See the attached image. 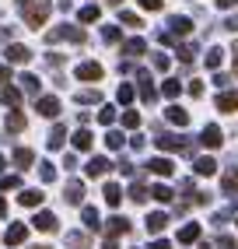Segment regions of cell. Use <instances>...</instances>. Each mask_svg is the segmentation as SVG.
Instances as JSON below:
<instances>
[{
  "label": "cell",
  "instance_id": "obj_2",
  "mask_svg": "<svg viewBox=\"0 0 238 249\" xmlns=\"http://www.w3.org/2000/svg\"><path fill=\"white\" fill-rule=\"evenodd\" d=\"M49 11H53V4H49V0H35V4L25 7V21H28L32 28H39V25H46Z\"/></svg>",
  "mask_w": 238,
  "mask_h": 249
},
{
  "label": "cell",
  "instance_id": "obj_19",
  "mask_svg": "<svg viewBox=\"0 0 238 249\" xmlns=\"http://www.w3.org/2000/svg\"><path fill=\"white\" fill-rule=\"evenodd\" d=\"M217 109H221V112H238V95H235V91L217 95Z\"/></svg>",
  "mask_w": 238,
  "mask_h": 249
},
{
  "label": "cell",
  "instance_id": "obj_48",
  "mask_svg": "<svg viewBox=\"0 0 238 249\" xmlns=\"http://www.w3.org/2000/svg\"><path fill=\"white\" fill-rule=\"evenodd\" d=\"M144 11H161V0H140Z\"/></svg>",
  "mask_w": 238,
  "mask_h": 249
},
{
  "label": "cell",
  "instance_id": "obj_22",
  "mask_svg": "<svg viewBox=\"0 0 238 249\" xmlns=\"http://www.w3.org/2000/svg\"><path fill=\"white\" fill-rule=\"evenodd\" d=\"M18 200L25 204V207H42V200H46V193H39V190H25Z\"/></svg>",
  "mask_w": 238,
  "mask_h": 249
},
{
  "label": "cell",
  "instance_id": "obj_15",
  "mask_svg": "<svg viewBox=\"0 0 238 249\" xmlns=\"http://www.w3.org/2000/svg\"><path fill=\"white\" fill-rule=\"evenodd\" d=\"M14 165H18V169H32V165H35V151H32V147H18V151H14Z\"/></svg>",
  "mask_w": 238,
  "mask_h": 249
},
{
  "label": "cell",
  "instance_id": "obj_46",
  "mask_svg": "<svg viewBox=\"0 0 238 249\" xmlns=\"http://www.w3.org/2000/svg\"><path fill=\"white\" fill-rule=\"evenodd\" d=\"M179 56H182L186 63H189V60L196 56V46H179Z\"/></svg>",
  "mask_w": 238,
  "mask_h": 249
},
{
  "label": "cell",
  "instance_id": "obj_38",
  "mask_svg": "<svg viewBox=\"0 0 238 249\" xmlns=\"http://www.w3.org/2000/svg\"><path fill=\"white\" fill-rule=\"evenodd\" d=\"M105 147H109V151H119V147H123V134H119V130H109V134H105Z\"/></svg>",
  "mask_w": 238,
  "mask_h": 249
},
{
  "label": "cell",
  "instance_id": "obj_60",
  "mask_svg": "<svg viewBox=\"0 0 238 249\" xmlns=\"http://www.w3.org/2000/svg\"><path fill=\"white\" fill-rule=\"evenodd\" d=\"M109 4H123V0H109Z\"/></svg>",
  "mask_w": 238,
  "mask_h": 249
},
{
  "label": "cell",
  "instance_id": "obj_59",
  "mask_svg": "<svg viewBox=\"0 0 238 249\" xmlns=\"http://www.w3.org/2000/svg\"><path fill=\"white\" fill-rule=\"evenodd\" d=\"M18 4H21V7H28V4H35V0H18Z\"/></svg>",
  "mask_w": 238,
  "mask_h": 249
},
{
  "label": "cell",
  "instance_id": "obj_45",
  "mask_svg": "<svg viewBox=\"0 0 238 249\" xmlns=\"http://www.w3.org/2000/svg\"><path fill=\"white\" fill-rule=\"evenodd\" d=\"M179 91H182V85H179V81H165V95H168V98H175Z\"/></svg>",
  "mask_w": 238,
  "mask_h": 249
},
{
  "label": "cell",
  "instance_id": "obj_37",
  "mask_svg": "<svg viewBox=\"0 0 238 249\" xmlns=\"http://www.w3.org/2000/svg\"><path fill=\"white\" fill-rule=\"evenodd\" d=\"M39 179H42V182H53V179H56L53 161H39Z\"/></svg>",
  "mask_w": 238,
  "mask_h": 249
},
{
  "label": "cell",
  "instance_id": "obj_25",
  "mask_svg": "<svg viewBox=\"0 0 238 249\" xmlns=\"http://www.w3.org/2000/svg\"><path fill=\"white\" fill-rule=\"evenodd\" d=\"M63 141H67V126H63V123H56V126H53V134H49V147H53V151H60Z\"/></svg>",
  "mask_w": 238,
  "mask_h": 249
},
{
  "label": "cell",
  "instance_id": "obj_6",
  "mask_svg": "<svg viewBox=\"0 0 238 249\" xmlns=\"http://www.w3.org/2000/svg\"><path fill=\"white\" fill-rule=\"evenodd\" d=\"M158 147H161V151H193V144H189V141H182V137H172V134L158 137Z\"/></svg>",
  "mask_w": 238,
  "mask_h": 249
},
{
  "label": "cell",
  "instance_id": "obj_36",
  "mask_svg": "<svg viewBox=\"0 0 238 249\" xmlns=\"http://www.w3.org/2000/svg\"><path fill=\"white\" fill-rule=\"evenodd\" d=\"M151 196H154V200H161V204H168V200H172V190H168L165 182H158V186H151Z\"/></svg>",
  "mask_w": 238,
  "mask_h": 249
},
{
  "label": "cell",
  "instance_id": "obj_4",
  "mask_svg": "<svg viewBox=\"0 0 238 249\" xmlns=\"http://www.w3.org/2000/svg\"><path fill=\"white\" fill-rule=\"evenodd\" d=\"M4 56H7V63H28V60H32V49L21 46V42H11V46L4 49Z\"/></svg>",
  "mask_w": 238,
  "mask_h": 249
},
{
  "label": "cell",
  "instance_id": "obj_26",
  "mask_svg": "<svg viewBox=\"0 0 238 249\" xmlns=\"http://www.w3.org/2000/svg\"><path fill=\"white\" fill-rule=\"evenodd\" d=\"M165 116H168V123H175V126H186V123H189V112H186V109H179V106H172Z\"/></svg>",
  "mask_w": 238,
  "mask_h": 249
},
{
  "label": "cell",
  "instance_id": "obj_56",
  "mask_svg": "<svg viewBox=\"0 0 238 249\" xmlns=\"http://www.w3.org/2000/svg\"><path fill=\"white\" fill-rule=\"evenodd\" d=\"M7 39H11V32H7V28H0V42H7Z\"/></svg>",
  "mask_w": 238,
  "mask_h": 249
},
{
  "label": "cell",
  "instance_id": "obj_49",
  "mask_svg": "<svg viewBox=\"0 0 238 249\" xmlns=\"http://www.w3.org/2000/svg\"><path fill=\"white\" fill-rule=\"evenodd\" d=\"M154 67H158V71H168V56H165V53L154 56Z\"/></svg>",
  "mask_w": 238,
  "mask_h": 249
},
{
  "label": "cell",
  "instance_id": "obj_50",
  "mask_svg": "<svg viewBox=\"0 0 238 249\" xmlns=\"http://www.w3.org/2000/svg\"><path fill=\"white\" fill-rule=\"evenodd\" d=\"M221 246H224V249H238V239H231V235H221Z\"/></svg>",
  "mask_w": 238,
  "mask_h": 249
},
{
  "label": "cell",
  "instance_id": "obj_10",
  "mask_svg": "<svg viewBox=\"0 0 238 249\" xmlns=\"http://www.w3.org/2000/svg\"><path fill=\"white\" fill-rule=\"evenodd\" d=\"M32 225H35L39 231H56V214L53 211H39L35 218H32Z\"/></svg>",
  "mask_w": 238,
  "mask_h": 249
},
{
  "label": "cell",
  "instance_id": "obj_12",
  "mask_svg": "<svg viewBox=\"0 0 238 249\" xmlns=\"http://www.w3.org/2000/svg\"><path fill=\"white\" fill-rule=\"evenodd\" d=\"M200 141L203 144H207V147H221V144H224V137H221V126H203V134H200Z\"/></svg>",
  "mask_w": 238,
  "mask_h": 249
},
{
  "label": "cell",
  "instance_id": "obj_11",
  "mask_svg": "<svg viewBox=\"0 0 238 249\" xmlns=\"http://www.w3.org/2000/svg\"><path fill=\"white\" fill-rule=\"evenodd\" d=\"M4 126H7V134H21V130H25V112H18V109H7V120H4Z\"/></svg>",
  "mask_w": 238,
  "mask_h": 249
},
{
  "label": "cell",
  "instance_id": "obj_27",
  "mask_svg": "<svg viewBox=\"0 0 238 249\" xmlns=\"http://www.w3.org/2000/svg\"><path fill=\"white\" fill-rule=\"evenodd\" d=\"M77 18H81L84 25H91V21H98V18H102V7H98V4H88V7H81Z\"/></svg>",
  "mask_w": 238,
  "mask_h": 249
},
{
  "label": "cell",
  "instance_id": "obj_40",
  "mask_svg": "<svg viewBox=\"0 0 238 249\" xmlns=\"http://www.w3.org/2000/svg\"><path fill=\"white\" fill-rule=\"evenodd\" d=\"M123 126H126V130H137V126H140V112H133V109L123 112Z\"/></svg>",
  "mask_w": 238,
  "mask_h": 249
},
{
  "label": "cell",
  "instance_id": "obj_31",
  "mask_svg": "<svg viewBox=\"0 0 238 249\" xmlns=\"http://www.w3.org/2000/svg\"><path fill=\"white\" fill-rule=\"evenodd\" d=\"M67 246L70 249H88V235H84V231H67Z\"/></svg>",
  "mask_w": 238,
  "mask_h": 249
},
{
  "label": "cell",
  "instance_id": "obj_20",
  "mask_svg": "<svg viewBox=\"0 0 238 249\" xmlns=\"http://www.w3.org/2000/svg\"><path fill=\"white\" fill-rule=\"evenodd\" d=\"M221 190H224L228 196H235V190H238V165H231V169L224 172V182H221Z\"/></svg>",
  "mask_w": 238,
  "mask_h": 249
},
{
  "label": "cell",
  "instance_id": "obj_28",
  "mask_svg": "<svg viewBox=\"0 0 238 249\" xmlns=\"http://www.w3.org/2000/svg\"><path fill=\"white\" fill-rule=\"evenodd\" d=\"M77 102L81 106H95V102H102V91L98 88H84V91H77Z\"/></svg>",
  "mask_w": 238,
  "mask_h": 249
},
{
  "label": "cell",
  "instance_id": "obj_61",
  "mask_svg": "<svg viewBox=\"0 0 238 249\" xmlns=\"http://www.w3.org/2000/svg\"><path fill=\"white\" fill-rule=\"evenodd\" d=\"M0 169H4V155H0Z\"/></svg>",
  "mask_w": 238,
  "mask_h": 249
},
{
  "label": "cell",
  "instance_id": "obj_9",
  "mask_svg": "<svg viewBox=\"0 0 238 249\" xmlns=\"http://www.w3.org/2000/svg\"><path fill=\"white\" fill-rule=\"evenodd\" d=\"M63 200H67V204H84V182H81V179H70V182H67Z\"/></svg>",
  "mask_w": 238,
  "mask_h": 249
},
{
  "label": "cell",
  "instance_id": "obj_54",
  "mask_svg": "<svg viewBox=\"0 0 238 249\" xmlns=\"http://www.w3.org/2000/svg\"><path fill=\"white\" fill-rule=\"evenodd\" d=\"M0 218H7V200L0 196Z\"/></svg>",
  "mask_w": 238,
  "mask_h": 249
},
{
  "label": "cell",
  "instance_id": "obj_53",
  "mask_svg": "<svg viewBox=\"0 0 238 249\" xmlns=\"http://www.w3.org/2000/svg\"><path fill=\"white\" fill-rule=\"evenodd\" d=\"M224 28H228V32H238V18H228V21H224Z\"/></svg>",
  "mask_w": 238,
  "mask_h": 249
},
{
  "label": "cell",
  "instance_id": "obj_13",
  "mask_svg": "<svg viewBox=\"0 0 238 249\" xmlns=\"http://www.w3.org/2000/svg\"><path fill=\"white\" fill-rule=\"evenodd\" d=\"M130 231V221L123 218V214H116V218H109V239H119Z\"/></svg>",
  "mask_w": 238,
  "mask_h": 249
},
{
  "label": "cell",
  "instance_id": "obj_35",
  "mask_svg": "<svg viewBox=\"0 0 238 249\" xmlns=\"http://www.w3.org/2000/svg\"><path fill=\"white\" fill-rule=\"evenodd\" d=\"M147 193H151V190L144 186V182H133V186H130V200H133V204H144Z\"/></svg>",
  "mask_w": 238,
  "mask_h": 249
},
{
  "label": "cell",
  "instance_id": "obj_32",
  "mask_svg": "<svg viewBox=\"0 0 238 249\" xmlns=\"http://www.w3.org/2000/svg\"><path fill=\"white\" fill-rule=\"evenodd\" d=\"M18 81H21V88H25L28 95H35V98H39V77H35V74H21Z\"/></svg>",
  "mask_w": 238,
  "mask_h": 249
},
{
  "label": "cell",
  "instance_id": "obj_58",
  "mask_svg": "<svg viewBox=\"0 0 238 249\" xmlns=\"http://www.w3.org/2000/svg\"><path fill=\"white\" fill-rule=\"evenodd\" d=\"M217 4H221V7H231V4H238V0H217Z\"/></svg>",
  "mask_w": 238,
  "mask_h": 249
},
{
  "label": "cell",
  "instance_id": "obj_17",
  "mask_svg": "<svg viewBox=\"0 0 238 249\" xmlns=\"http://www.w3.org/2000/svg\"><path fill=\"white\" fill-rule=\"evenodd\" d=\"M81 218H84V228H88V231H98L102 218H98V211H95V207H88V204H84V207H81Z\"/></svg>",
  "mask_w": 238,
  "mask_h": 249
},
{
  "label": "cell",
  "instance_id": "obj_8",
  "mask_svg": "<svg viewBox=\"0 0 238 249\" xmlns=\"http://www.w3.org/2000/svg\"><path fill=\"white\" fill-rule=\"evenodd\" d=\"M109 169H112V161H109V158H102V155H95V158H91L88 165H84V172H88L91 179H98V176H105Z\"/></svg>",
  "mask_w": 238,
  "mask_h": 249
},
{
  "label": "cell",
  "instance_id": "obj_52",
  "mask_svg": "<svg viewBox=\"0 0 238 249\" xmlns=\"http://www.w3.org/2000/svg\"><path fill=\"white\" fill-rule=\"evenodd\" d=\"M0 81H4V85L11 81V67H7V63H0Z\"/></svg>",
  "mask_w": 238,
  "mask_h": 249
},
{
  "label": "cell",
  "instance_id": "obj_41",
  "mask_svg": "<svg viewBox=\"0 0 238 249\" xmlns=\"http://www.w3.org/2000/svg\"><path fill=\"white\" fill-rule=\"evenodd\" d=\"M119 25H130V28H140V18H137V14H133V11H123V14H119Z\"/></svg>",
  "mask_w": 238,
  "mask_h": 249
},
{
  "label": "cell",
  "instance_id": "obj_1",
  "mask_svg": "<svg viewBox=\"0 0 238 249\" xmlns=\"http://www.w3.org/2000/svg\"><path fill=\"white\" fill-rule=\"evenodd\" d=\"M60 39L84 42L88 36H84V28H77V25H60V28H49V32H46V42H60Z\"/></svg>",
  "mask_w": 238,
  "mask_h": 249
},
{
  "label": "cell",
  "instance_id": "obj_3",
  "mask_svg": "<svg viewBox=\"0 0 238 249\" xmlns=\"http://www.w3.org/2000/svg\"><path fill=\"white\" fill-rule=\"evenodd\" d=\"M35 109H39V116H46V120H56L60 116V98L42 95V98H35Z\"/></svg>",
  "mask_w": 238,
  "mask_h": 249
},
{
  "label": "cell",
  "instance_id": "obj_7",
  "mask_svg": "<svg viewBox=\"0 0 238 249\" xmlns=\"http://www.w3.org/2000/svg\"><path fill=\"white\" fill-rule=\"evenodd\" d=\"M74 74H77V81H102V63L88 60V63H81Z\"/></svg>",
  "mask_w": 238,
  "mask_h": 249
},
{
  "label": "cell",
  "instance_id": "obj_23",
  "mask_svg": "<svg viewBox=\"0 0 238 249\" xmlns=\"http://www.w3.org/2000/svg\"><path fill=\"white\" fill-rule=\"evenodd\" d=\"M193 169H196V176H214V172H217V161H214V158H196Z\"/></svg>",
  "mask_w": 238,
  "mask_h": 249
},
{
  "label": "cell",
  "instance_id": "obj_42",
  "mask_svg": "<svg viewBox=\"0 0 238 249\" xmlns=\"http://www.w3.org/2000/svg\"><path fill=\"white\" fill-rule=\"evenodd\" d=\"M112 120H116V109H112V106H102V112H98V123H102V126H109Z\"/></svg>",
  "mask_w": 238,
  "mask_h": 249
},
{
  "label": "cell",
  "instance_id": "obj_24",
  "mask_svg": "<svg viewBox=\"0 0 238 249\" xmlns=\"http://www.w3.org/2000/svg\"><path fill=\"white\" fill-rule=\"evenodd\" d=\"M102 193H105V204L109 207H119V200H123V190H119L116 182H105V190H102Z\"/></svg>",
  "mask_w": 238,
  "mask_h": 249
},
{
  "label": "cell",
  "instance_id": "obj_57",
  "mask_svg": "<svg viewBox=\"0 0 238 249\" xmlns=\"http://www.w3.org/2000/svg\"><path fill=\"white\" fill-rule=\"evenodd\" d=\"M231 53H235V74H238V42H235V49H231Z\"/></svg>",
  "mask_w": 238,
  "mask_h": 249
},
{
  "label": "cell",
  "instance_id": "obj_62",
  "mask_svg": "<svg viewBox=\"0 0 238 249\" xmlns=\"http://www.w3.org/2000/svg\"><path fill=\"white\" fill-rule=\"evenodd\" d=\"M35 249H46V246H35Z\"/></svg>",
  "mask_w": 238,
  "mask_h": 249
},
{
  "label": "cell",
  "instance_id": "obj_29",
  "mask_svg": "<svg viewBox=\"0 0 238 249\" xmlns=\"http://www.w3.org/2000/svg\"><path fill=\"white\" fill-rule=\"evenodd\" d=\"M196 239H200V225H196V221L186 225V228L179 231V242H182V246H189V242H196Z\"/></svg>",
  "mask_w": 238,
  "mask_h": 249
},
{
  "label": "cell",
  "instance_id": "obj_43",
  "mask_svg": "<svg viewBox=\"0 0 238 249\" xmlns=\"http://www.w3.org/2000/svg\"><path fill=\"white\" fill-rule=\"evenodd\" d=\"M116 98H119V102H133V85H119V91H116Z\"/></svg>",
  "mask_w": 238,
  "mask_h": 249
},
{
  "label": "cell",
  "instance_id": "obj_30",
  "mask_svg": "<svg viewBox=\"0 0 238 249\" xmlns=\"http://www.w3.org/2000/svg\"><path fill=\"white\" fill-rule=\"evenodd\" d=\"M144 49H147L144 39H126V42H123V53H126V56H140Z\"/></svg>",
  "mask_w": 238,
  "mask_h": 249
},
{
  "label": "cell",
  "instance_id": "obj_16",
  "mask_svg": "<svg viewBox=\"0 0 238 249\" xmlns=\"http://www.w3.org/2000/svg\"><path fill=\"white\" fill-rule=\"evenodd\" d=\"M0 102H4L7 109H18V106H21V91L11 88V85H4V91H0Z\"/></svg>",
  "mask_w": 238,
  "mask_h": 249
},
{
  "label": "cell",
  "instance_id": "obj_18",
  "mask_svg": "<svg viewBox=\"0 0 238 249\" xmlns=\"http://www.w3.org/2000/svg\"><path fill=\"white\" fill-rule=\"evenodd\" d=\"M165 225H168V214L165 211H154V214H147V231H165Z\"/></svg>",
  "mask_w": 238,
  "mask_h": 249
},
{
  "label": "cell",
  "instance_id": "obj_14",
  "mask_svg": "<svg viewBox=\"0 0 238 249\" xmlns=\"http://www.w3.org/2000/svg\"><path fill=\"white\" fill-rule=\"evenodd\" d=\"M147 169L154 172V176H172L175 165H172V158H151V161H147Z\"/></svg>",
  "mask_w": 238,
  "mask_h": 249
},
{
  "label": "cell",
  "instance_id": "obj_39",
  "mask_svg": "<svg viewBox=\"0 0 238 249\" xmlns=\"http://www.w3.org/2000/svg\"><path fill=\"white\" fill-rule=\"evenodd\" d=\"M18 186H21V176H4V179H0V193L18 190Z\"/></svg>",
  "mask_w": 238,
  "mask_h": 249
},
{
  "label": "cell",
  "instance_id": "obj_5",
  "mask_svg": "<svg viewBox=\"0 0 238 249\" xmlns=\"http://www.w3.org/2000/svg\"><path fill=\"white\" fill-rule=\"evenodd\" d=\"M28 239V225H21V221H11V228L4 231V242L7 246H21Z\"/></svg>",
  "mask_w": 238,
  "mask_h": 249
},
{
  "label": "cell",
  "instance_id": "obj_47",
  "mask_svg": "<svg viewBox=\"0 0 238 249\" xmlns=\"http://www.w3.org/2000/svg\"><path fill=\"white\" fill-rule=\"evenodd\" d=\"M102 36H105V42H119V28H116V25H109L105 32H102Z\"/></svg>",
  "mask_w": 238,
  "mask_h": 249
},
{
  "label": "cell",
  "instance_id": "obj_33",
  "mask_svg": "<svg viewBox=\"0 0 238 249\" xmlns=\"http://www.w3.org/2000/svg\"><path fill=\"white\" fill-rule=\"evenodd\" d=\"M168 28H172V36H186L193 25H189V18H179V14H175V18L168 21Z\"/></svg>",
  "mask_w": 238,
  "mask_h": 249
},
{
  "label": "cell",
  "instance_id": "obj_21",
  "mask_svg": "<svg viewBox=\"0 0 238 249\" xmlns=\"http://www.w3.org/2000/svg\"><path fill=\"white\" fill-rule=\"evenodd\" d=\"M91 144H95L91 130H77V134H74V147H77V151H91Z\"/></svg>",
  "mask_w": 238,
  "mask_h": 249
},
{
  "label": "cell",
  "instance_id": "obj_34",
  "mask_svg": "<svg viewBox=\"0 0 238 249\" xmlns=\"http://www.w3.org/2000/svg\"><path fill=\"white\" fill-rule=\"evenodd\" d=\"M140 98L144 102H154V88H151V74L140 71Z\"/></svg>",
  "mask_w": 238,
  "mask_h": 249
},
{
  "label": "cell",
  "instance_id": "obj_44",
  "mask_svg": "<svg viewBox=\"0 0 238 249\" xmlns=\"http://www.w3.org/2000/svg\"><path fill=\"white\" fill-rule=\"evenodd\" d=\"M221 60H224V53H221V49H210V53H207V67L217 71V67H221Z\"/></svg>",
  "mask_w": 238,
  "mask_h": 249
},
{
  "label": "cell",
  "instance_id": "obj_55",
  "mask_svg": "<svg viewBox=\"0 0 238 249\" xmlns=\"http://www.w3.org/2000/svg\"><path fill=\"white\" fill-rule=\"evenodd\" d=\"M102 249H119V242H116V239H105V246H102Z\"/></svg>",
  "mask_w": 238,
  "mask_h": 249
},
{
  "label": "cell",
  "instance_id": "obj_51",
  "mask_svg": "<svg viewBox=\"0 0 238 249\" xmlns=\"http://www.w3.org/2000/svg\"><path fill=\"white\" fill-rule=\"evenodd\" d=\"M151 249H172V242H168V239H154V242H151Z\"/></svg>",
  "mask_w": 238,
  "mask_h": 249
}]
</instances>
